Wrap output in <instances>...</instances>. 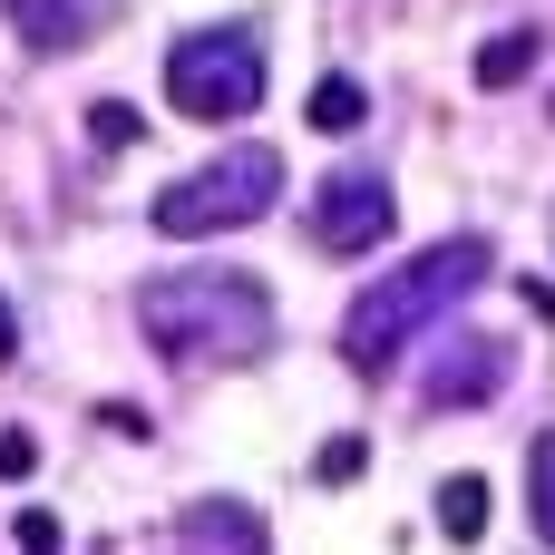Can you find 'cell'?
<instances>
[{
    "mask_svg": "<svg viewBox=\"0 0 555 555\" xmlns=\"http://www.w3.org/2000/svg\"><path fill=\"white\" fill-rule=\"evenodd\" d=\"M488 273H498L488 234H449V244L410 254L400 273H380V283L351 293V312H341V361H351L361 380H390V371L410 361V341H420L439 312H459Z\"/></svg>",
    "mask_w": 555,
    "mask_h": 555,
    "instance_id": "obj_1",
    "label": "cell"
},
{
    "mask_svg": "<svg viewBox=\"0 0 555 555\" xmlns=\"http://www.w3.org/2000/svg\"><path fill=\"white\" fill-rule=\"evenodd\" d=\"M137 332L176 361V371H234L273 351V293L234 263H195V273H156L137 283Z\"/></svg>",
    "mask_w": 555,
    "mask_h": 555,
    "instance_id": "obj_2",
    "label": "cell"
},
{
    "mask_svg": "<svg viewBox=\"0 0 555 555\" xmlns=\"http://www.w3.org/2000/svg\"><path fill=\"white\" fill-rule=\"evenodd\" d=\"M273 205H283V156H273V146H224V156H205L195 176H176V185L146 205V224H156L166 244H205V234L263 224Z\"/></svg>",
    "mask_w": 555,
    "mask_h": 555,
    "instance_id": "obj_3",
    "label": "cell"
},
{
    "mask_svg": "<svg viewBox=\"0 0 555 555\" xmlns=\"http://www.w3.org/2000/svg\"><path fill=\"white\" fill-rule=\"evenodd\" d=\"M263 29L254 20H215V29H185L166 49V98L176 117H205V127H234L263 107Z\"/></svg>",
    "mask_w": 555,
    "mask_h": 555,
    "instance_id": "obj_4",
    "label": "cell"
},
{
    "mask_svg": "<svg viewBox=\"0 0 555 555\" xmlns=\"http://www.w3.org/2000/svg\"><path fill=\"white\" fill-rule=\"evenodd\" d=\"M390 224H400L390 176H371V166L322 176V195H312V244L322 254H371V244H390Z\"/></svg>",
    "mask_w": 555,
    "mask_h": 555,
    "instance_id": "obj_5",
    "label": "cell"
},
{
    "mask_svg": "<svg viewBox=\"0 0 555 555\" xmlns=\"http://www.w3.org/2000/svg\"><path fill=\"white\" fill-rule=\"evenodd\" d=\"M420 390H429V410H478V400H498V390H507V341H449Z\"/></svg>",
    "mask_w": 555,
    "mask_h": 555,
    "instance_id": "obj_6",
    "label": "cell"
},
{
    "mask_svg": "<svg viewBox=\"0 0 555 555\" xmlns=\"http://www.w3.org/2000/svg\"><path fill=\"white\" fill-rule=\"evenodd\" d=\"M98 20H117V0H10V29H20V49H39V59L88 49Z\"/></svg>",
    "mask_w": 555,
    "mask_h": 555,
    "instance_id": "obj_7",
    "label": "cell"
},
{
    "mask_svg": "<svg viewBox=\"0 0 555 555\" xmlns=\"http://www.w3.org/2000/svg\"><path fill=\"white\" fill-rule=\"evenodd\" d=\"M176 555H273V546H263V517H254V507L205 498V507L176 517Z\"/></svg>",
    "mask_w": 555,
    "mask_h": 555,
    "instance_id": "obj_8",
    "label": "cell"
},
{
    "mask_svg": "<svg viewBox=\"0 0 555 555\" xmlns=\"http://www.w3.org/2000/svg\"><path fill=\"white\" fill-rule=\"evenodd\" d=\"M488 517H498V488H488L478 468H459V478L439 488V537H449V546H478Z\"/></svg>",
    "mask_w": 555,
    "mask_h": 555,
    "instance_id": "obj_9",
    "label": "cell"
},
{
    "mask_svg": "<svg viewBox=\"0 0 555 555\" xmlns=\"http://www.w3.org/2000/svg\"><path fill=\"white\" fill-rule=\"evenodd\" d=\"M302 117H312L322 137H351V127L371 117V88H361V78H341V68H322V78H312V98H302Z\"/></svg>",
    "mask_w": 555,
    "mask_h": 555,
    "instance_id": "obj_10",
    "label": "cell"
},
{
    "mask_svg": "<svg viewBox=\"0 0 555 555\" xmlns=\"http://www.w3.org/2000/svg\"><path fill=\"white\" fill-rule=\"evenodd\" d=\"M537 68V29H498L488 49H478V88H517Z\"/></svg>",
    "mask_w": 555,
    "mask_h": 555,
    "instance_id": "obj_11",
    "label": "cell"
},
{
    "mask_svg": "<svg viewBox=\"0 0 555 555\" xmlns=\"http://www.w3.org/2000/svg\"><path fill=\"white\" fill-rule=\"evenodd\" d=\"M88 137H98V146L117 156V146H137V137H146V117H137L127 98H98V107H88Z\"/></svg>",
    "mask_w": 555,
    "mask_h": 555,
    "instance_id": "obj_12",
    "label": "cell"
},
{
    "mask_svg": "<svg viewBox=\"0 0 555 555\" xmlns=\"http://www.w3.org/2000/svg\"><path fill=\"white\" fill-rule=\"evenodd\" d=\"M527 488H537V537L555 546V439H537V449H527Z\"/></svg>",
    "mask_w": 555,
    "mask_h": 555,
    "instance_id": "obj_13",
    "label": "cell"
},
{
    "mask_svg": "<svg viewBox=\"0 0 555 555\" xmlns=\"http://www.w3.org/2000/svg\"><path fill=\"white\" fill-rule=\"evenodd\" d=\"M361 468H371V449H361V439H332V449L312 459V478H322V488H351Z\"/></svg>",
    "mask_w": 555,
    "mask_h": 555,
    "instance_id": "obj_14",
    "label": "cell"
},
{
    "mask_svg": "<svg viewBox=\"0 0 555 555\" xmlns=\"http://www.w3.org/2000/svg\"><path fill=\"white\" fill-rule=\"evenodd\" d=\"M10 537H20V555H59V546H68L49 507H20V527H10Z\"/></svg>",
    "mask_w": 555,
    "mask_h": 555,
    "instance_id": "obj_15",
    "label": "cell"
},
{
    "mask_svg": "<svg viewBox=\"0 0 555 555\" xmlns=\"http://www.w3.org/2000/svg\"><path fill=\"white\" fill-rule=\"evenodd\" d=\"M39 468V439L29 429H0V478H29Z\"/></svg>",
    "mask_w": 555,
    "mask_h": 555,
    "instance_id": "obj_16",
    "label": "cell"
},
{
    "mask_svg": "<svg viewBox=\"0 0 555 555\" xmlns=\"http://www.w3.org/2000/svg\"><path fill=\"white\" fill-rule=\"evenodd\" d=\"M20 361V322H10V302H0V371Z\"/></svg>",
    "mask_w": 555,
    "mask_h": 555,
    "instance_id": "obj_17",
    "label": "cell"
}]
</instances>
